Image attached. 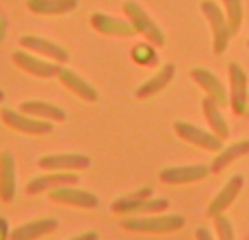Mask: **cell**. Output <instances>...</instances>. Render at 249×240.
I'll use <instances>...</instances> for the list:
<instances>
[{
    "instance_id": "6da1fadb",
    "label": "cell",
    "mask_w": 249,
    "mask_h": 240,
    "mask_svg": "<svg viewBox=\"0 0 249 240\" xmlns=\"http://www.w3.org/2000/svg\"><path fill=\"white\" fill-rule=\"evenodd\" d=\"M185 225V218L179 214H139L135 218H124L122 227L139 234H172Z\"/></svg>"
},
{
    "instance_id": "7a4b0ae2",
    "label": "cell",
    "mask_w": 249,
    "mask_h": 240,
    "mask_svg": "<svg viewBox=\"0 0 249 240\" xmlns=\"http://www.w3.org/2000/svg\"><path fill=\"white\" fill-rule=\"evenodd\" d=\"M124 14H126V18L132 22V27L137 29V33H141L152 47H163L165 44L163 31H161L159 24L146 14V9H143L139 2H135V0L124 2Z\"/></svg>"
},
{
    "instance_id": "3957f363",
    "label": "cell",
    "mask_w": 249,
    "mask_h": 240,
    "mask_svg": "<svg viewBox=\"0 0 249 240\" xmlns=\"http://www.w3.org/2000/svg\"><path fill=\"white\" fill-rule=\"evenodd\" d=\"M201 9H203V14H205L207 22H210V27H212V38H214L212 40V47H214V53L221 55V53H225L227 44H230V38L234 35L230 24H227L225 11H223L214 0H203Z\"/></svg>"
},
{
    "instance_id": "277c9868",
    "label": "cell",
    "mask_w": 249,
    "mask_h": 240,
    "mask_svg": "<svg viewBox=\"0 0 249 240\" xmlns=\"http://www.w3.org/2000/svg\"><path fill=\"white\" fill-rule=\"evenodd\" d=\"M0 117L11 130H18L24 132V135H49L53 130V123L47 121V119H40V117H33V115L27 113H16L11 108H2L0 110Z\"/></svg>"
},
{
    "instance_id": "5b68a950",
    "label": "cell",
    "mask_w": 249,
    "mask_h": 240,
    "mask_svg": "<svg viewBox=\"0 0 249 240\" xmlns=\"http://www.w3.org/2000/svg\"><path fill=\"white\" fill-rule=\"evenodd\" d=\"M174 132L188 143H194L196 148H203V150H210V152H218L223 150V139L216 137L214 132L210 130H203V128L194 126V123L188 121H177L174 123Z\"/></svg>"
},
{
    "instance_id": "8992f818",
    "label": "cell",
    "mask_w": 249,
    "mask_h": 240,
    "mask_svg": "<svg viewBox=\"0 0 249 240\" xmlns=\"http://www.w3.org/2000/svg\"><path fill=\"white\" fill-rule=\"evenodd\" d=\"M212 170L210 165L205 163H196V165H170V168H163L159 172L161 183L168 185H183V183H196V181H203Z\"/></svg>"
},
{
    "instance_id": "52a82bcc",
    "label": "cell",
    "mask_w": 249,
    "mask_h": 240,
    "mask_svg": "<svg viewBox=\"0 0 249 240\" xmlns=\"http://www.w3.org/2000/svg\"><path fill=\"white\" fill-rule=\"evenodd\" d=\"M14 64L22 71L31 73V75L40 77V80H49V77H57L62 71V66L57 62H49V60H38L33 53H27V51H16L11 55Z\"/></svg>"
},
{
    "instance_id": "ba28073f",
    "label": "cell",
    "mask_w": 249,
    "mask_h": 240,
    "mask_svg": "<svg viewBox=\"0 0 249 240\" xmlns=\"http://www.w3.org/2000/svg\"><path fill=\"white\" fill-rule=\"evenodd\" d=\"M49 198L53 203H62V205H73V207H84V209H95L99 205V198L93 192L86 189H77L73 185H62L49 192Z\"/></svg>"
},
{
    "instance_id": "9c48e42d",
    "label": "cell",
    "mask_w": 249,
    "mask_h": 240,
    "mask_svg": "<svg viewBox=\"0 0 249 240\" xmlns=\"http://www.w3.org/2000/svg\"><path fill=\"white\" fill-rule=\"evenodd\" d=\"M230 73V99H231V108L236 115H243L247 110V73L243 71V66L231 62L227 66Z\"/></svg>"
},
{
    "instance_id": "30bf717a",
    "label": "cell",
    "mask_w": 249,
    "mask_h": 240,
    "mask_svg": "<svg viewBox=\"0 0 249 240\" xmlns=\"http://www.w3.org/2000/svg\"><path fill=\"white\" fill-rule=\"evenodd\" d=\"M20 47L31 53L49 57V60L57 62V64H66V62H69V51H66L64 47H60L57 42H53V40L38 38V35H22V38H20Z\"/></svg>"
},
{
    "instance_id": "8fae6325",
    "label": "cell",
    "mask_w": 249,
    "mask_h": 240,
    "mask_svg": "<svg viewBox=\"0 0 249 240\" xmlns=\"http://www.w3.org/2000/svg\"><path fill=\"white\" fill-rule=\"evenodd\" d=\"M18 189V172H16V159L9 150L0 152V201L11 203Z\"/></svg>"
},
{
    "instance_id": "7c38bea8",
    "label": "cell",
    "mask_w": 249,
    "mask_h": 240,
    "mask_svg": "<svg viewBox=\"0 0 249 240\" xmlns=\"http://www.w3.org/2000/svg\"><path fill=\"white\" fill-rule=\"evenodd\" d=\"M192 77H194V82L207 93V97H212L218 106H230L231 104V99H230V95H227L223 82L218 80L212 71H207V69H192Z\"/></svg>"
},
{
    "instance_id": "4fadbf2b",
    "label": "cell",
    "mask_w": 249,
    "mask_h": 240,
    "mask_svg": "<svg viewBox=\"0 0 249 240\" xmlns=\"http://www.w3.org/2000/svg\"><path fill=\"white\" fill-rule=\"evenodd\" d=\"M38 165L51 172H77L89 168L90 159L86 154H47L38 161Z\"/></svg>"
},
{
    "instance_id": "5bb4252c",
    "label": "cell",
    "mask_w": 249,
    "mask_h": 240,
    "mask_svg": "<svg viewBox=\"0 0 249 240\" xmlns=\"http://www.w3.org/2000/svg\"><path fill=\"white\" fill-rule=\"evenodd\" d=\"M243 183L245 179L240 174H234L230 181H227L225 185H223V189L214 196V201L210 203V207H207V216H218V214H225V209L230 207L231 203L236 201V196L240 194V189H243Z\"/></svg>"
},
{
    "instance_id": "9a60e30c",
    "label": "cell",
    "mask_w": 249,
    "mask_h": 240,
    "mask_svg": "<svg viewBox=\"0 0 249 240\" xmlns=\"http://www.w3.org/2000/svg\"><path fill=\"white\" fill-rule=\"evenodd\" d=\"M90 24H93L95 31L106 33V35L130 38V35H135V33H137V29L132 27L130 20H117V18H113V16H106V14H93V18H90Z\"/></svg>"
},
{
    "instance_id": "2e32d148",
    "label": "cell",
    "mask_w": 249,
    "mask_h": 240,
    "mask_svg": "<svg viewBox=\"0 0 249 240\" xmlns=\"http://www.w3.org/2000/svg\"><path fill=\"white\" fill-rule=\"evenodd\" d=\"M55 229H57L55 218H36L31 223H24V225L16 227L9 234V240H38Z\"/></svg>"
},
{
    "instance_id": "e0dca14e",
    "label": "cell",
    "mask_w": 249,
    "mask_h": 240,
    "mask_svg": "<svg viewBox=\"0 0 249 240\" xmlns=\"http://www.w3.org/2000/svg\"><path fill=\"white\" fill-rule=\"evenodd\" d=\"M73 185L77 183L75 172H51V174L44 176H36V179L29 181L27 185V194H40V192H51L55 188H62V185Z\"/></svg>"
},
{
    "instance_id": "ac0fdd59",
    "label": "cell",
    "mask_w": 249,
    "mask_h": 240,
    "mask_svg": "<svg viewBox=\"0 0 249 240\" xmlns=\"http://www.w3.org/2000/svg\"><path fill=\"white\" fill-rule=\"evenodd\" d=\"M60 82L66 86V88L71 90L73 95H77L80 99H84V102H97V88H95L93 84H89V82L84 80V77H80L75 71H71V69H62L60 71Z\"/></svg>"
},
{
    "instance_id": "d6986e66",
    "label": "cell",
    "mask_w": 249,
    "mask_h": 240,
    "mask_svg": "<svg viewBox=\"0 0 249 240\" xmlns=\"http://www.w3.org/2000/svg\"><path fill=\"white\" fill-rule=\"evenodd\" d=\"M174 75H177V66L174 64H163L157 75H152L146 84H141L139 88L135 90V95L139 99H148V97H152V95H159V90H163L165 86L174 80Z\"/></svg>"
},
{
    "instance_id": "ffe728a7",
    "label": "cell",
    "mask_w": 249,
    "mask_h": 240,
    "mask_svg": "<svg viewBox=\"0 0 249 240\" xmlns=\"http://www.w3.org/2000/svg\"><path fill=\"white\" fill-rule=\"evenodd\" d=\"M27 7L38 16H64L77 9V0H27Z\"/></svg>"
},
{
    "instance_id": "44dd1931",
    "label": "cell",
    "mask_w": 249,
    "mask_h": 240,
    "mask_svg": "<svg viewBox=\"0 0 249 240\" xmlns=\"http://www.w3.org/2000/svg\"><path fill=\"white\" fill-rule=\"evenodd\" d=\"M203 115H205L207 126H210V130L214 132V135L221 137V139H227V137H230V123H227V119L223 117L221 106H218L212 97L203 99Z\"/></svg>"
},
{
    "instance_id": "7402d4cb",
    "label": "cell",
    "mask_w": 249,
    "mask_h": 240,
    "mask_svg": "<svg viewBox=\"0 0 249 240\" xmlns=\"http://www.w3.org/2000/svg\"><path fill=\"white\" fill-rule=\"evenodd\" d=\"M20 110L27 115H33V117H40V119H47V121H64L66 119V110L60 108L55 104H49V102H22Z\"/></svg>"
},
{
    "instance_id": "603a6c76",
    "label": "cell",
    "mask_w": 249,
    "mask_h": 240,
    "mask_svg": "<svg viewBox=\"0 0 249 240\" xmlns=\"http://www.w3.org/2000/svg\"><path fill=\"white\" fill-rule=\"evenodd\" d=\"M249 154V139L247 141H238V143H231L230 148H223V150H218L216 159L212 161L210 170L212 174H216V172H223V170L227 168V165L231 163V161L240 159V156Z\"/></svg>"
},
{
    "instance_id": "cb8c5ba5",
    "label": "cell",
    "mask_w": 249,
    "mask_h": 240,
    "mask_svg": "<svg viewBox=\"0 0 249 240\" xmlns=\"http://www.w3.org/2000/svg\"><path fill=\"white\" fill-rule=\"evenodd\" d=\"M150 196H152V188H141V189H137V192H132V194H126V196L115 198L113 205H110V209H113L115 214H130L137 203L143 201V198H150Z\"/></svg>"
},
{
    "instance_id": "d4e9b609",
    "label": "cell",
    "mask_w": 249,
    "mask_h": 240,
    "mask_svg": "<svg viewBox=\"0 0 249 240\" xmlns=\"http://www.w3.org/2000/svg\"><path fill=\"white\" fill-rule=\"evenodd\" d=\"M223 7H225V18L231 33H238V29L243 27V2L240 0H223Z\"/></svg>"
},
{
    "instance_id": "484cf974",
    "label": "cell",
    "mask_w": 249,
    "mask_h": 240,
    "mask_svg": "<svg viewBox=\"0 0 249 240\" xmlns=\"http://www.w3.org/2000/svg\"><path fill=\"white\" fill-rule=\"evenodd\" d=\"M216 218V234H218V240H236L234 236V225L231 221L225 216V214H218Z\"/></svg>"
},
{
    "instance_id": "4316f807",
    "label": "cell",
    "mask_w": 249,
    "mask_h": 240,
    "mask_svg": "<svg viewBox=\"0 0 249 240\" xmlns=\"http://www.w3.org/2000/svg\"><path fill=\"white\" fill-rule=\"evenodd\" d=\"M132 57H135L137 64H155L157 55H155V49L150 44H139V47L132 49Z\"/></svg>"
},
{
    "instance_id": "83f0119b",
    "label": "cell",
    "mask_w": 249,
    "mask_h": 240,
    "mask_svg": "<svg viewBox=\"0 0 249 240\" xmlns=\"http://www.w3.org/2000/svg\"><path fill=\"white\" fill-rule=\"evenodd\" d=\"M69 240H99V236H97V231H84V234L71 236Z\"/></svg>"
},
{
    "instance_id": "f1b7e54d",
    "label": "cell",
    "mask_w": 249,
    "mask_h": 240,
    "mask_svg": "<svg viewBox=\"0 0 249 240\" xmlns=\"http://www.w3.org/2000/svg\"><path fill=\"white\" fill-rule=\"evenodd\" d=\"M9 225H7V218L0 216V240H9Z\"/></svg>"
},
{
    "instance_id": "f546056e",
    "label": "cell",
    "mask_w": 249,
    "mask_h": 240,
    "mask_svg": "<svg viewBox=\"0 0 249 240\" xmlns=\"http://www.w3.org/2000/svg\"><path fill=\"white\" fill-rule=\"evenodd\" d=\"M196 240H214V238H212V231L210 229L198 227V229H196Z\"/></svg>"
},
{
    "instance_id": "4dcf8cb0",
    "label": "cell",
    "mask_w": 249,
    "mask_h": 240,
    "mask_svg": "<svg viewBox=\"0 0 249 240\" xmlns=\"http://www.w3.org/2000/svg\"><path fill=\"white\" fill-rule=\"evenodd\" d=\"M5 35H7V16L0 11V42L5 40Z\"/></svg>"
},
{
    "instance_id": "1f68e13d",
    "label": "cell",
    "mask_w": 249,
    "mask_h": 240,
    "mask_svg": "<svg viewBox=\"0 0 249 240\" xmlns=\"http://www.w3.org/2000/svg\"><path fill=\"white\" fill-rule=\"evenodd\" d=\"M2 102H5V93H2V90H0V104H2Z\"/></svg>"
},
{
    "instance_id": "d6a6232c",
    "label": "cell",
    "mask_w": 249,
    "mask_h": 240,
    "mask_svg": "<svg viewBox=\"0 0 249 240\" xmlns=\"http://www.w3.org/2000/svg\"><path fill=\"white\" fill-rule=\"evenodd\" d=\"M247 44H249V42H247Z\"/></svg>"
}]
</instances>
